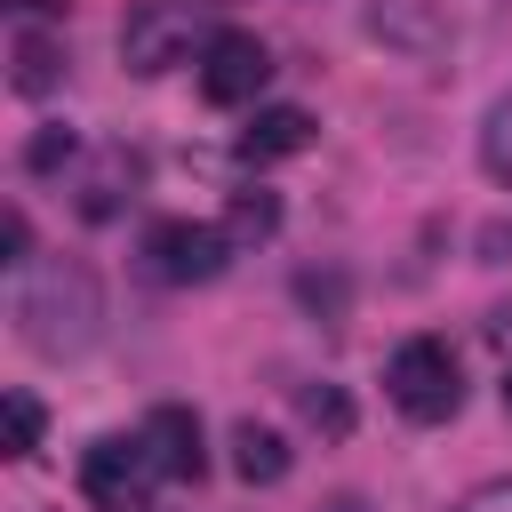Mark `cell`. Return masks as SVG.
<instances>
[{
    "mask_svg": "<svg viewBox=\"0 0 512 512\" xmlns=\"http://www.w3.org/2000/svg\"><path fill=\"white\" fill-rule=\"evenodd\" d=\"M208 0H136L128 8V24H120V64L128 72H144V80H160V72H176L192 48L208 56Z\"/></svg>",
    "mask_w": 512,
    "mask_h": 512,
    "instance_id": "obj_2",
    "label": "cell"
},
{
    "mask_svg": "<svg viewBox=\"0 0 512 512\" xmlns=\"http://www.w3.org/2000/svg\"><path fill=\"white\" fill-rule=\"evenodd\" d=\"M128 176H136V160H128V152H104V160H96V176H88V192H80V216H88V224L120 216V192H128Z\"/></svg>",
    "mask_w": 512,
    "mask_h": 512,
    "instance_id": "obj_13",
    "label": "cell"
},
{
    "mask_svg": "<svg viewBox=\"0 0 512 512\" xmlns=\"http://www.w3.org/2000/svg\"><path fill=\"white\" fill-rule=\"evenodd\" d=\"M456 512H512V472H496V480H480Z\"/></svg>",
    "mask_w": 512,
    "mask_h": 512,
    "instance_id": "obj_18",
    "label": "cell"
},
{
    "mask_svg": "<svg viewBox=\"0 0 512 512\" xmlns=\"http://www.w3.org/2000/svg\"><path fill=\"white\" fill-rule=\"evenodd\" d=\"M504 408H512V376H504Z\"/></svg>",
    "mask_w": 512,
    "mask_h": 512,
    "instance_id": "obj_22",
    "label": "cell"
},
{
    "mask_svg": "<svg viewBox=\"0 0 512 512\" xmlns=\"http://www.w3.org/2000/svg\"><path fill=\"white\" fill-rule=\"evenodd\" d=\"M328 512H360V504H352V496H344V504H328Z\"/></svg>",
    "mask_w": 512,
    "mask_h": 512,
    "instance_id": "obj_21",
    "label": "cell"
},
{
    "mask_svg": "<svg viewBox=\"0 0 512 512\" xmlns=\"http://www.w3.org/2000/svg\"><path fill=\"white\" fill-rule=\"evenodd\" d=\"M368 40H384V48H400V56H440L448 40H456V16H448V0H368Z\"/></svg>",
    "mask_w": 512,
    "mask_h": 512,
    "instance_id": "obj_7",
    "label": "cell"
},
{
    "mask_svg": "<svg viewBox=\"0 0 512 512\" xmlns=\"http://www.w3.org/2000/svg\"><path fill=\"white\" fill-rule=\"evenodd\" d=\"M384 392L408 424H448L464 408V376H456V352L440 336H408L392 360H384Z\"/></svg>",
    "mask_w": 512,
    "mask_h": 512,
    "instance_id": "obj_3",
    "label": "cell"
},
{
    "mask_svg": "<svg viewBox=\"0 0 512 512\" xmlns=\"http://www.w3.org/2000/svg\"><path fill=\"white\" fill-rule=\"evenodd\" d=\"M488 336H496V344H512V304H504V312H488Z\"/></svg>",
    "mask_w": 512,
    "mask_h": 512,
    "instance_id": "obj_20",
    "label": "cell"
},
{
    "mask_svg": "<svg viewBox=\"0 0 512 512\" xmlns=\"http://www.w3.org/2000/svg\"><path fill=\"white\" fill-rule=\"evenodd\" d=\"M0 240H8V256H0V264H24V256H32V224H24V208H8Z\"/></svg>",
    "mask_w": 512,
    "mask_h": 512,
    "instance_id": "obj_19",
    "label": "cell"
},
{
    "mask_svg": "<svg viewBox=\"0 0 512 512\" xmlns=\"http://www.w3.org/2000/svg\"><path fill=\"white\" fill-rule=\"evenodd\" d=\"M296 408H304V424H312V432H328V440H344V432H352V392H344V384H304V392H296Z\"/></svg>",
    "mask_w": 512,
    "mask_h": 512,
    "instance_id": "obj_14",
    "label": "cell"
},
{
    "mask_svg": "<svg viewBox=\"0 0 512 512\" xmlns=\"http://www.w3.org/2000/svg\"><path fill=\"white\" fill-rule=\"evenodd\" d=\"M264 80H272V48L256 40V32H216L208 40V56H200V96L208 104H256L264 96Z\"/></svg>",
    "mask_w": 512,
    "mask_h": 512,
    "instance_id": "obj_6",
    "label": "cell"
},
{
    "mask_svg": "<svg viewBox=\"0 0 512 512\" xmlns=\"http://www.w3.org/2000/svg\"><path fill=\"white\" fill-rule=\"evenodd\" d=\"M96 320H104V288L88 264H32L24 288H16V336L40 352V360H72L96 344Z\"/></svg>",
    "mask_w": 512,
    "mask_h": 512,
    "instance_id": "obj_1",
    "label": "cell"
},
{
    "mask_svg": "<svg viewBox=\"0 0 512 512\" xmlns=\"http://www.w3.org/2000/svg\"><path fill=\"white\" fill-rule=\"evenodd\" d=\"M0 416H8V456H32V448H40V432H48V408H40L32 392H8V400H0Z\"/></svg>",
    "mask_w": 512,
    "mask_h": 512,
    "instance_id": "obj_16",
    "label": "cell"
},
{
    "mask_svg": "<svg viewBox=\"0 0 512 512\" xmlns=\"http://www.w3.org/2000/svg\"><path fill=\"white\" fill-rule=\"evenodd\" d=\"M56 80H64V40L40 32V24H16V40H8V88L16 96H48Z\"/></svg>",
    "mask_w": 512,
    "mask_h": 512,
    "instance_id": "obj_9",
    "label": "cell"
},
{
    "mask_svg": "<svg viewBox=\"0 0 512 512\" xmlns=\"http://www.w3.org/2000/svg\"><path fill=\"white\" fill-rule=\"evenodd\" d=\"M224 264H232V240H224V224L160 216V224L144 232V272H152L160 288H200V280H216Z\"/></svg>",
    "mask_w": 512,
    "mask_h": 512,
    "instance_id": "obj_5",
    "label": "cell"
},
{
    "mask_svg": "<svg viewBox=\"0 0 512 512\" xmlns=\"http://www.w3.org/2000/svg\"><path fill=\"white\" fill-rule=\"evenodd\" d=\"M232 472L248 480V488H272V480H288V440L272 432V424H232Z\"/></svg>",
    "mask_w": 512,
    "mask_h": 512,
    "instance_id": "obj_11",
    "label": "cell"
},
{
    "mask_svg": "<svg viewBox=\"0 0 512 512\" xmlns=\"http://www.w3.org/2000/svg\"><path fill=\"white\" fill-rule=\"evenodd\" d=\"M272 232H280V200H272V192H232L224 240H232V248H256V240H272Z\"/></svg>",
    "mask_w": 512,
    "mask_h": 512,
    "instance_id": "obj_12",
    "label": "cell"
},
{
    "mask_svg": "<svg viewBox=\"0 0 512 512\" xmlns=\"http://www.w3.org/2000/svg\"><path fill=\"white\" fill-rule=\"evenodd\" d=\"M480 168L512 192V96H504V104H488V120H480Z\"/></svg>",
    "mask_w": 512,
    "mask_h": 512,
    "instance_id": "obj_15",
    "label": "cell"
},
{
    "mask_svg": "<svg viewBox=\"0 0 512 512\" xmlns=\"http://www.w3.org/2000/svg\"><path fill=\"white\" fill-rule=\"evenodd\" d=\"M152 488H160V464H152L144 432H136V440L112 432V440H96V448L80 456V496H88L96 512H152Z\"/></svg>",
    "mask_w": 512,
    "mask_h": 512,
    "instance_id": "obj_4",
    "label": "cell"
},
{
    "mask_svg": "<svg viewBox=\"0 0 512 512\" xmlns=\"http://www.w3.org/2000/svg\"><path fill=\"white\" fill-rule=\"evenodd\" d=\"M312 144V112H296V104H264L248 128H240V160H288V152H304Z\"/></svg>",
    "mask_w": 512,
    "mask_h": 512,
    "instance_id": "obj_10",
    "label": "cell"
},
{
    "mask_svg": "<svg viewBox=\"0 0 512 512\" xmlns=\"http://www.w3.org/2000/svg\"><path fill=\"white\" fill-rule=\"evenodd\" d=\"M72 152H80V144H72V128H40V136L24 144V168H32V176H56Z\"/></svg>",
    "mask_w": 512,
    "mask_h": 512,
    "instance_id": "obj_17",
    "label": "cell"
},
{
    "mask_svg": "<svg viewBox=\"0 0 512 512\" xmlns=\"http://www.w3.org/2000/svg\"><path fill=\"white\" fill-rule=\"evenodd\" d=\"M144 448H152L160 480H200V472H208V448H200V416H192V408H176V400L144 416Z\"/></svg>",
    "mask_w": 512,
    "mask_h": 512,
    "instance_id": "obj_8",
    "label": "cell"
}]
</instances>
